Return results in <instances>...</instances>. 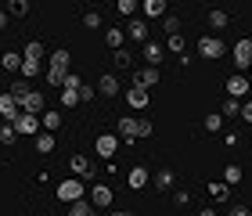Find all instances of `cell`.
<instances>
[{"instance_id": "6da1fadb", "label": "cell", "mask_w": 252, "mask_h": 216, "mask_svg": "<svg viewBox=\"0 0 252 216\" xmlns=\"http://www.w3.org/2000/svg\"><path fill=\"white\" fill-rule=\"evenodd\" d=\"M58 198L65 202V206H68V202H79V198H87V191H83V180H79V177H68V180H62V184H58Z\"/></svg>"}, {"instance_id": "7a4b0ae2", "label": "cell", "mask_w": 252, "mask_h": 216, "mask_svg": "<svg viewBox=\"0 0 252 216\" xmlns=\"http://www.w3.org/2000/svg\"><path fill=\"white\" fill-rule=\"evenodd\" d=\"M231 62H234L238 72H249V65H252V40H238L234 43L231 47Z\"/></svg>"}, {"instance_id": "3957f363", "label": "cell", "mask_w": 252, "mask_h": 216, "mask_svg": "<svg viewBox=\"0 0 252 216\" xmlns=\"http://www.w3.org/2000/svg\"><path fill=\"white\" fill-rule=\"evenodd\" d=\"M11 123H15V130L26 133V137H36V133H40V116H32V112H18Z\"/></svg>"}, {"instance_id": "277c9868", "label": "cell", "mask_w": 252, "mask_h": 216, "mask_svg": "<svg viewBox=\"0 0 252 216\" xmlns=\"http://www.w3.org/2000/svg\"><path fill=\"white\" fill-rule=\"evenodd\" d=\"M198 54H202V58H223V54H227V43H223L220 36H202V40H198Z\"/></svg>"}, {"instance_id": "5b68a950", "label": "cell", "mask_w": 252, "mask_h": 216, "mask_svg": "<svg viewBox=\"0 0 252 216\" xmlns=\"http://www.w3.org/2000/svg\"><path fill=\"white\" fill-rule=\"evenodd\" d=\"M249 90H252V83H249V76L245 72H234L231 79H227V97H249Z\"/></svg>"}, {"instance_id": "8992f818", "label": "cell", "mask_w": 252, "mask_h": 216, "mask_svg": "<svg viewBox=\"0 0 252 216\" xmlns=\"http://www.w3.org/2000/svg\"><path fill=\"white\" fill-rule=\"evenodd\" d=\"M18 108H22V112H32V116H40V112L47 108V97H43L40 90H29L26 97H18Z\"/></svg>"}, {"instance_id": "52a82bcc", "label": "cell", "mask_w": 252, "mask_h": 216, "mask_svg": "<svg viewBox=\"0 0 252 216\" xmlns=\"http://www.w3.org/2000/svg\"><path fill=\"white\" fill-rule=\"evenodd\" d=\"M158 79H162V72L155 69V65H144V69H137L133 72V87H158Z\"/></svg>"}, {"instance_id": "ba28073f", "label": "cell", "mask_w": 252, "mask_h": 216, "mask_svg": "<svg viewBox=\"0 0 252 216\" xmlns=\"http://www.w3.org/2000/svg\"><path fill=\"white\" fill-rule=\"evenodd\" d=\"M68 169L79 177V180H94V169H90V158L87 155H79V152H72V158H68Z\"/></svg>"}, {"instance_id": "9c48e42d", "label": "cell", "mask_w": 252, "mask_h": 216, "mask_svg": "<svg viewBox=\"0 0 252 216\" xmlns=\"http://www.w3.org/2000/svg\"><path fill=\"white\" fill-rule=\"evenodd\" d=\"M116 148H119V137H116V133H101V137L94 141V152H97L101 158H112V155H116Z\"/></svg>"}, {"instance_id": "30bf717a", "label": "cell", "mask_w": 252, "mask_h": 216, "mask_svg": "<svg viewBox=\"0 0 252 216\" xmlns=\"http://www.w3.org/2000/svg\"><path fill=\"white\" fill-rule=\"evenodd\" d=\"M144 62L148 65H155V69H158V65H162V58H166V51H162V43H155V40H144Z\"/></svg>"}, {"instance_id": "8fae6325", "label": "cell", "mask_w": 252, "mask_h": 216, "mask_svg": "<svg viewBox=\"0 0 252 216\" xmlns=\"http://www.w3.org/2000/svg\"><path fill=\"white\" fill-rule=\"evenodd\" d=\"M18 112H22V108H18V97L11 94V90H7V94H0V119H7V123H11V119L18 116Z\"/></svg>"}, {"instance_id": "7c38bea8", "label": "cell", "mask_w": 252, "mask_h": 216, "mask_svg": "<svg viewBox=\"0 0 252 216\" xmlns=\"http://www.w3.org/2000/svg\"><path fill=\"white\" fill-rule=\"evenodd\" d=\"M148 101H152V97H148V90H144V87H130V90H126V105H130V108L144 112V108H148Z\"/></svg>"}, {"instance_id": "4fadbf2b", "label": "cell", "mask_w": 252, "mask_h": 216, "mask_svg": "<svg viewBox=\"0 0 252 216\" xmlns=\"http://www.w3.org/2000/svg\"><path fill=\"white\" fill-rule=\"evenodd\" d=\"M123 32H126L133 43H144V40H148V22H144V18H130V26H126Z\"/></svg>"}, {"instance_id": "5bb4252c", "label": "cell", "mask_w": 252, "mask_h": 216, "mask_svg": "<svg viewBox=\"0 0 252 216\" xmlns=\"http://www.w3.org/2000/svg\"><path fill=\"white\" fill-rule=\"evenodd\" d=\"M148 180H152V173H148L144 166H133L130 173H126V184H130V191H141V187L148 184Z\"/></svg>"}, {"instance_id": "9a60e30c", "label": "cell", "mask_w": 252, "mask_h": 216, "mask_svg": "<svg viewBox=\"0 0 252 216\" xmlns=\"http://www.w3.org/2000/svg\"><path fill=\"white\" fill-rule=\"evenodd\" d=\"M97 94H105V97H116V94H119V79L112 76V72H105V76L97 79Z\"/></svg>"}, {"instance_id": "2e32d148", "label": "cell", "mask_w": 252, "mask_h": 216, "mask_svg": "<svg viewBox=\"0 0 252 216\" xmlns=\"http://www.w3.org/2000/svg\"><path fill=\"white\" fill-rule=\"evenodd\" d=\"M58 126H62V116H58L54 108H43V112H40V130H51V133H54Z\"/></svg>"}, {"instance_id": "e0dca14e", "label": "cell", "mask_w": 252, "mask_h": 216, "mask_svg": "<svg viewBox=\"0 0 252 216\" xmlns=\"http://www.w3.org/2000/svg\"><path fill=\"white\" fill-rule=\"evenodd\" d=\"M152 184L158 187V191H169L177 184V177H173V169H158V173H152Z\"/></svg>"}, {"instance_id": "ac0fdd59", "label": "cell", "mask_w": 252, "mask_h": 216, "mask_svg": "<svg viewBox=\"0 0 252 216\" xmlns=\"http://www.w3.org/2000/svg\"><path fill=\"white\" fill-rule=\"evenodd\" d=\"M90 206H112V187H105V184H97L94 191H90Z\"/></svg>"}, {"instance_id": "d6986e66", "label": "cell", "mask_w": 252, "mask_h": 216, "mask_svg": "<svg viewBox=\"0 0 252 216\" xmlns=\"http://www.w3.org/2000/svg\"><path fill=\"white\" fill-rule=\"evenodd\" d=\"M141 11L148 18H162L166 15V0H141Z\"/></svg>"}, {"instance_id": "ffe728a7", "label": "cell", "mask_w": 252, "mask_h": 216, "mask_svg": "<svg viewBox=\"0 0 252 216\" xmlns=\"http://www.w3.org/2000/svg\"><path fill=\"white\" fill-rule=\"evenodd\" d=\"M68 216H97V209L87 198H79V202H68Z\"/></svg>"}, {"instance_id": "44dd1931", "label": "cell", "mask_w": 252, "mask_h": 216, "mask_svg": "<svg viewBox=\"0 0 252 216\" xmlns=\"http://www.w3.org/2000/svg\"><path fill=\"white\" fill-rule=\"evenodd\" d=\"M119 137H126V141L137 137V119L133 116H119Z\"/></svg>"}, {"instance_id": "7402d4cb", "label": "cell", "mask_w": 252, "mask_h": 216, "mask_svg": "<svg viewBox=\"0 0 252 216\" xmlns=\"http://www.w3.org/2000/svg\"><path fill=\"white\" fill-rule=\"evenodd\" d=\"M0 69H4V72H18L22 69V54L18 51H7L4 58H0Z\"/></svg>"}, {"instance_id": "603a6c76", "label": "cell", "mask_w": 252, "mask_h": 216, "mask_svg": "<svg viewBox=\"0 0 252 216\" xmlns=\"http://www.w3.org/2000/svg\"><path fill=\"white\" fill-rule=\"evenodd\" d=\"M54 144H58V141H54V133L47 130V133H36V152L40 155H51L54 152Z\"/></svg>"}, {"instance_id": "cb8c5ba5", "label": "cell", "mask_w": 252, "mask_h": 216, "mask_svg": "<svg viewBox=\"0 0 252 216\" xmlns=\"http://www.w3.org/2000/svg\"><path fill=\"white\" fill-rule=\"evenodd\" d=\"M40 69H43V62H36V58H22V69H18V76L32 79V76H40Z\"/></svg>"}, {"instance_id": "d4e9b609", "label": "cell", "mask_w": 252, "mask_h": 216, "mask_svg": "<svg viewBox=\"0 0 252 216\" xmlns=\"http://www.w3.org/2000/svg\"><path fill=\"white\" fill-rule=\"evenodd\" d=\"M43 54H47V47H43L40 40H29L26 51H22V58H36V62H43Z\"/></svg>"}, {"instance_id": "484cf974", "label": "cell", "mask_w": 252, "mask_h": 216, "mask_svg": "<svg viewBox=\"0 0 252 216\" xmlns=\"http://www.w3.org/2000/svg\"><path fill=\"white\" fill-rule=\"evenodd\" d=\"M112 62H116V69H130V65H133V54L126 51V47H116V51H112Z\"/></svg>"}, {"instance_id": "4316f807", "label": "cell", "mask_w": 252, "mask_h": 216, "mask_svg": "<svg viewBox=\"0 0 252 216\" xmlns=\"http://www.w3.org/2000/svg\"><path fill=\"white\" fill-rule=\"evenodd\" d=\"M105 43H108L112 51L123 47V43H126V32H123V29H108V26H105Z\"/></svg>"}, {"instance_id": "83f0119b", "label": "cell", "mask_w": 252, "mask_h": 216, "mask_svg": "<svg viewBox=\"0 0 252 216\" xmlns=\"http://www.w3.org/2000/svg\"><path fill=\"white\" fill-rule=\"evenodd\" d=\"M79 22H83V29H101L105 26V15H101V11H87Z\"/></svg>"}, {"instance_id": "f1b7e54d", "label": "cell", "mask_w": 252, "mask_h": 216, "mask_svg": "<svg viewBox=\"0 0 252 216\" xmlns=\"http://www.w3.org/2000/svg\"><path fill=\"white\" fill-rule=\"evenodd\" d=\"M65 76H68V69H54V65H47V87H65Z\"/></svg>"}, {"instance_id": "f546056e", "label": "cell", "mask_w": 252, "mask_h": 216, "mask_svg": "<svg viewBox=\"0 0 252 216\" xmlns=\"http://www.w3.org/2000/svg\"><path fill=\"white\" fill-rule=\"evenodd\" d=\"M209 195L220 198V202H227V198H231V184H223V180H213V184H209Z\"/></svg>"}, {"instance_id": "4dcf8cb0", "label": "cell", "mask_w": 252, "mask_h": 216, "mask_svg": "<svg viewBox=\"0 0 252 216\" xmlns=\"http://www.w3.org/2000/svg\"><path fill=\"white\" fill-rule=\"evenodd\" d=\"M7 15H15V18H22V15H29V0H7Z\"/></svg>"}, {"instance_id": "1f68e13d", "label": "cell", "mask_w": 252, "mask_h": 216, "mask_svg": "<svg viewBox=\"0 0 252 216\" xmlns=\"http://www.w3.org/2000/svg\"><path fill=\"white\" fill-rule=\"evenodd\" d=\"M29 90H32V79H26V76H18L15 83H11V94H15V97H26Z\"/></svg>"}, {"instance_id": "d6a6232c", "label": "cell", "mask_w": 252, "mask_h": 216, "mask_svg": "<svg viewBox=\"0 0 252 216\" xmlns=\"http://www.w3.org/2000/svg\"><path fill=\"white\" fill-rule=\"evenodd\" d=\"M15 141H18L15 123H7V119H4V126H0V144H15Z\"/></svg>"}, {"instance_id": "836d02e7", "label": "cell", "mask_w": 252, "mask_h": 216, "mask_svg": "<svg viewBox=\"0 0 252 216\" xmlns=\"http://www.w3.org/2000/svg\"><path fill=\"white\" fill-rule=\"evenodd\" d=\"M62 105L65 108H76L79 105V90L76 87H62Z\"/></svg>"}, {"instance_id": "e575fe53", "label": "cell", "mask_w": 252, "mask_h": 216, "mask_svg": "<svg viewBox=\"0 0 252 216\" xmlns=\"http://www.w3.org/2000/svg\"><path fill=\"white\" fill-rule=\"evenodd\" d=\"M202 126H205V133H220L223 130V116H220V112H216V116H205Z\"/></svg>"}, {"instance_id": "d590c367", "label": "cell", "mask_w": 252, "mask_h": 216, "mask_svg": "<svg viewBox=\"0 0 252 216\" xmlns=\"http://www.w3.org/2000/svg\"><path fill=\"white\" fill-rule=\"evenodd\" d=\"M209 26H213V29H227V11L213 7V11H209Z\"/></svg>"}, {"instance_id": "8d00e7d4", "label": "cell", "mask_w": 252, "mask_h": 216, "mask_svg": "<svg viewBox=\"0 0 252 216\" xmlns=\"http://www.w3.org/2000/svg\"><path fill=\"white\" fill-rule=\"evenodd\" d=\"M166 47H169V51H173V54H184V47H188V43H184V36H180V32H169V40H166Z\"/></svg>"}, {"instance_id": "74e56055", "label": "cell", "mask_w": 252, "mask_h": 216, "mask_svg": "<svg viewBox=\"0 0 252 216\" xmlns=\"http://www.w3.org/2000/svg\"><path fill=\"white\" fill-rule=\"evenodd\" d=\"M238 180H242V166H223V184H238Z\"/></svg>"}, {"instance_id": "f35d334b", "label": "cell", "mask_w": 252, "mask_h": 216, "mask_svg": "<svg viewBox=\"0 0 252 216\" xmlns=\"http://www.w3.org/2000/svg\"><path fill=\"white\" fill-rule=\"evenodd\" d=\"M116 7H119V15H126V18H133V11L141 7V0H116Z\"/></svg>"}, {"instance_id": "ab89813d", "label": "cell", "mask_w": 252, "mask_h": 216, "mask_svg": "<svg viewBox=\"0 0 252 216\" xmlns=\"http://www.w3.org/2000/svg\"><path fill=\"white\" fill-rule=\"evenodd\" d=\"M68 62H72V58H68V51H54V54H51V65H54V69H68Z\"/></svg>"}, {"instance_id": "60d3db41", "label": "cell", "mask_w": 252, "mask_h": 216, "mask_svg": "<svg viewBox=\"0 0 252 216\" xmlns=\"http://www.w3.org/2000/svg\"><path fill=\"white\" fill-rule=\"evenodd\" d=\"M152 130H155V126H152V119H144V116L137 119V137H152Z\"/></svg>"}, {"instance_id": "b9f144b4", "label": "cell", "mask_w": 252, "mask_h": 216, "mask_svg": "<svg viewBox=\"0 0 252 216\" xmlns=\"http://www.w3.org/2000/svg\"><path fill=\"white\" fill-rule=\"evenodd\" d=\"M162 29L166 32H180V18L177 15H162Z\"/></svg>"}, {"instance_id": "7bdbcfd3", "label": "cell", "mask_w": 252, "mask_h": 216, "mask_svg": "<svg viewBox=\"0 0 252 216\" xmlns=\"http://www.w3.org/2000/svg\"><path fill=\"white\" fill-rule=\"evenodd\" d=\"M238 108H242V101H238V97H227V101H223V119H227V116H238Z\"/></svg>"}, {"instance_id": "ee69618b", "label": "cell", "mask_w": 252, "mask_h": 216, "mask_svg": "<svg viewBox=\"0 0 252 216\" xmlns=\"http://www.w3.org/2000/svg\"><path fill=\"white\" fill-rule=\"evenodd\" d=\"M94 94H97L94 87H83V83H79V101H94Z\"/></svg>"}, {"instance_id": "f6af8a7d", "label": "cell", "mask_w": 252, "mask_h": 216, "mask_svg": "<svg viewBox=\"0 0 252 216\" xmlns=\"http://www.w3.org/2000/svg\"><path fill=\"white\" fill-rule=\"evenodd\" d=\"M238 116H242L245 123H252V101H245V105H242V108H238Z\"/></svg>"}, {"instance_id": "bcb514c9", "label": "cell", "mask_w": 252, "mask_h": 216, "mask_svg": "<svg viewBox=\"0 0 252 216\" xmlns=\"http://www.w3.org/2000/svg\"><path fill=\"white\" fill-rule=\"evenodd\" d=\"M231 216H249V206H245V202H234V206H231Z\"/></svg>"}, {"instance_id": "7dc6e473", "label": "cell", "mask_w": 252, "mask_h": 216, "mask_svg": "<svg viewBox=\"0 0 252 216\" xmlns=\"http://www.w3.org/2000/svg\"><path fill=\"white\" fill-rule=\"evenodd\" d=\"M188 202H191L188 191H177V195H173V206H188Z\"/></svg>"}, {"instance_id": "c3c4849f", "label": "cell", "mask_w": 252, "mask_h": 216, "mask_svg": "<svg viewBox=\"0 0 252 216\" xmlns=\"http://www.w3.org/2000/svg\"><path fill=\"white\" fill-rule=\"evenodd\" d=\"M7 18H11L7 11H0V29H7Z\"/></svg>"}, {"instance_id": "681fc988", "label": "cell", "mask_w": 252, "mask_h": 216, "mask_svg": "<svg viewBox=\"0 0 252 216\" xmlns=\"http://www.w3.org/2000/svg\"><path fill=\"white\" fill-rule=\"evenodd\" d=\"M198 216H220V213H216V209H202Z\"/></svg>"}, {"instance_id": "f907efd6", "label": "cell", "mask_w": 252, "mask_h": 216, "mask_svg": "<svg viewBox=\"0 0 252 216\" xmlns=\"http://www.w3.org/2000/svg\"><path fill=\"white\" fill-rule=\"evenodd\" d=\"M108 216H133V213H123V209H116V213H108Z\"/></svg>"}, {"instance_id": "816d5d0a", "label": "cell", "mask_w": 252, "mask_h": 216, "mask_svg": "<svg viewBox=\"0 0 252 216\" xmlns=\"http://www.w3.org/2000/svg\"><path fill=\"white\" fill-rule=\"evenodd\" d=\"M249 72H252V65H249Z\"/></svg>"}, {"instance_id": "f5cc1de1", "label": "cell", "mask_w": 252, "mask_h": 216, "mask_svg": "<svg viewBox=\"0 0 252 216\" xmlns=\"http://www.w3.org/2000/svg\"><path fill=\"white\" fill-rule=\"evenodd\" d=\"M249 144H252V137H249Z\"/></svg>"}]
</instances>
